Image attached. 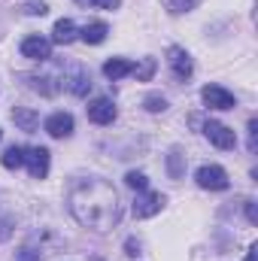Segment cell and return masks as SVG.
<instances>
[{
	"label": "cell",
	"mask_w": 258,
	"mask_h": 261,
	"mask_svg": "<svg viewBox=\"0 0 258 261\" xmlns=\"http://www.w3.org/2000/svg\"><path fill=\"white\" fill-rule=\"evenodd\" d=\"M67 206L73 213V219L82 228L91 231H110L119 225L122 219V200L119 192L113 189V182L100 179V176H82L70 186L67 192Z\"/></svg>",
	"instance_id": "1"
},
{
	"label": "cell",
	"mask_w": 258,
	"mask_h": 261,
	"mask_svg": "<svg viewBox=\"0 0 258 261\" xmlns=\"http://www.w3.org/2000/svg\"><path fill=\"white\" fill-rule=\"evenodd\" d=\"M24 164H28V173L34 179H46L49 167H52V155L46 146H31V149H24Z\"/></svg>",
	"instance_id": "2"
},
{
	"label": "cell",
	"mask_w": 258,
	"mask_h": 261,
	"mask_svg": "<svg viewBox=\"0 0 258 261\" xmlns=\"http://www.w3.org/2000/svg\"><path fill=\"white\" fill-rule=\"evenodd\" d=\"M194 179H197V186L207 189V192H225V189H228V173H225V167H219V164H203V167H197Z\"/></svg>",
	"instance_id": "3"
},
{
	"label": "cell",
	"mask_w": 258,
	"mask_h": 261,
	"mask_svg": "<svg viewBox=\"0 0 258 261\" xmlns=\"http://www.w3.org/2000/svg\"><path fill=\"white\" fill-rule=\"evenodd\" d=\"M164 203H167V197L161 192H140L137 200H134V216L137 219H152L164 210Z\"/></svg>",
	"instance_id": "4"
},
{
	"label": "cell",
	"mask_w": 258,
	"mask_h": 261,
	"mask_svg": "<svg viewBox=\"0 0 258 261\" xmlns=\"http://www.w3.org/2000/svg\"><path fill=\"white\" fill-rule=\"evenodd\" d=\"M200 100H203L210 110H234V107H237V97H234L228 88H222V85H203Z\"/></svg>",
	"instance_id": "5"
},
{
	"label": "cell",
	"mask_w": 258,
	"mask_h": 261,
	"mask_svg": "<svg viewBox=\"0 0 258 261\" xmlns=\"http://www.w3.org/2000/svg\"><path fill=\"white\" fill-rule=\"evenodd\" d=\"M167 64H170L173 76H176L179 82L192 79V73H194V61H192V55H189L186 49H179V46H170V49H167Z\"/></svg>",
	"instance_id": "6"
},
{
	"label": "cell",
	"mask_w": 258,
	"mask_h": 261,
	"mask_svg": "<svg viewBox=\"0 0 258 261\" xmlns=\"http://www.w3.org/2000/svg\"><path fill=\"white\" fill-rule=\"evenodd\" d=\"M21 55L31 58V61H49L52 58V40L40 37V34H31L21 40Z\"/></svg>",
	"instance_id": "7"
},
{
	"label": "cell",
	"mask_w": 258,
	"mask_h": 261,
	"mask_svg": "<svg viewBox=\"0 0 258 261\" xmlns=\"http://www.w3.org/2000/svg\"><path fill=\"white\" fill-rule=\"evenodd\" d=\"M203 134H207V140L216 146V149H234L237 146V134L228 128V125H222V122H207L203 125Z\"/></svg>",
	"instance_id": "8"
},
{
	"label": "cell",
	"mask_w": 258,
	"mask_h": 261,
	"mask_svg": "<svg viewBox=\"0 0 258 261\" xmlns=\"http://www.w3.org/2000/svg\"><path fill=\"white\" fill-rule=\"evenodd\" d=\"M88 119L94 125H113L116 122V103L110 97H94L88 103Z\"/></svg>",
	"instance_id": "9"
},
{
	"label": "cell",
	"mask_w": 258,
	"mask_h": 261,
	"mask_svg": "<svg viewBox=\"0 0 258 261\" xmlns=\"http://www.w3.org/2000/svg\"><path fill=\"white\" fill-rule=\"evenodd\" d=\"M43 128H46V134H49V137L64 140V137H70V134H73L76 122H73V116H70V113H52V116L43 122Z\"/></svg>",
	"instance_id": "10"
},
{
	"label": "cell",
	"mask_w": 258,
	"mask_h": 261,
	"mask_svg": "<svg viewBox=\"0 0 258 261\" xmlns=\"http://www.w3.org/2000/svg\"><path fill=\"white\" fill-rule=\"evenodd\" d=\"M64 82H67V91L76 94V97H85V94L91 91V76H88L82 67H73V73L67 76Z\"/></svg>",
	"instance_id": "11"
},
{
	"label": "cell",
	"mask_w": 258,
	"mask_h": 261,
	"mask_svg": "<svg viewBox=\"0 0 258 261\" xmlns=\"http://www.w3.org/2000/svg\"><path fill=\"white\" fill-rule=\"evenodd\" d=\"M12 122L18 125V130L34 134V130L40 128V113L37 110H28V107H15L12 110Z\"/></svg>",
	"instance_id": "12"
},
{
	"label": "cell",
	"mask_w": 258,
	"mask_h": 261,
	"mask_svg": "<svg viewBox=\"0 0 258 261\" xmlns=\"http://www.w3.org/2000/svg\"><path fill=\"white\" fill-rule=\"evenodd\" d=\"M76 37H79V31H76V24H73L70 18H58V21H55V28H52V43L67 46V43H73Z\"/></svg>",
	"instance_id": "13"
},
{
	"label": "cell",
	"mask_w": 258,
	"mask_h": 261,
	"mask_svg": "<svg viewBox=\"0 0 258 261\" xmlns=\"http://www.w3.org/2000/svg\"><path fill=\"white\" fill-rule=\"evenodd\" d=\"M107 34H110L107 21H88V24L79 31L82 43H88V46H97V43H104V40H107Z\"/></svg>",
	"instance_id": "14"
},
{
	"label": "cell",
	"mask_w": 258,
	"mask_h": 261,
	"mask_svg": "<svg viewBox=\"0 0 258 261\" xmlns=\"http://www.w3.org/2000/svg\"><path fill=\"white\" fill-rule=\"evenodd\" d=\"M131 67H134V64H131L128 58H110V61L104 64V76L116 82V79H122V76H128V73H131Z\"/></svg>",
	"instance_id": "15"
},
{
	"label": "cell",
	"mask_w": 258,
	"mask_h": 261,
	"mask_svg": "<svg viewBox=\"0 0 258 261\" xmlns=\"http://www.w3.org/2000/svg\"><path fill=\"white\" fill-rule=\"evenodd\" d=\"M0 164H3L6 170H18V167H24V146H9V149L3 152Z\"/></svg>",
	"instance_id": "16"
},
{
	"label": "cell",
	"mask_w": 258,
	"mask_h": 261,
	"mask_svg": "<svg viewBox=\"0 0 258 261\" xmlns=\"http://www.w3.org/2000/svg\"><path fill=\"white\" fill-rule=\"evenodd\" d=\"M155 70H158V61H155V58H143L140 64L131 67V73L137 76V82H149V79L155 76Z\"/></svg>",
	"instance_id": "17"
},
{
	"label": "cell",
	"mask_w": 258,
	"mask_h": 261,
	"mask_svg": "<svg viewBox=\"0 0 258 261\" xmlns=\"http://www.w3.org/2000/svg\"><path fill=\"white\" fill-rule=\"evenodd\" d=\"M125 186L134 189V192H146V189H149V179H146V173H140V170H128Z\"/></svg>",
	"instance_id": "18"
},
{
	"label": "cell",
	"mask_w": 258,
	"mask_h": 261,
	"mask_svg": "<svg viewBox=\"0 0 258 261\" xmlns=\"http://www.w3.org/2000/svg\"><path fill=\"white\" fill-rule=\"evenodd\" d=\"M143 107H146L149 113H164V110H167V97H164V94H146V97H143Z\"/></svg>",
	"instance_id": "19"
},
{
	"label": "cell",
	"mask_w": 258,
	"mask_h": 261,
	"mask_svg": "<svg viewBox=\"0 0 258 261\" xmlns=\"http://www.w3.org/2000/svg\"><path fill=\"white\" fill-rule=\"evenodd\" d=\"M167 170H170V176H173V179H179V176H183V170H186V167H183V152H179V149H173V152L167 155Z\"/></svg>",
	"instance_id": "20"
},
{
	"label": "cell",
	"mask_w": 258,
	"mask_h": 261,
	"mask_svg": "<svg viewBox=\"0 0 258 261\" xmlns=\"http://www.w3.org/2000/svg\"><path fill=\"white\" fill-rule=\"evenodd\" d=\"M15 258H18V261H46V255H43V249H34V246H21V249L15 252Z\"/></svg>",
	"instance_id": "21"
},
{
	"label": "cell",
	"mask_w": 258,
	"mask_h": 261,
	"mask_svg": "<svg viewBox=\"0 0 258 261\" xmlns=\"http://www.w3.org/2000/svg\"><path fill=\"white\" fill-rule=\"evenodd\" d=\"M164 3H167L170 12H189V9H194L200 0H164Z\"/></svg>",
	"instance_id": "22"
},
{
	"label": "cell",
	"mask_w": 258,
	"mask_h": 261,
	"mask_svg": "<svg viewBox=\"0 0 258 261\" xmlns=\"http://www.w3.org/2000/svg\"><path fill=\"white\" fill-rule=\"evenodd\" d=\"M24 12H28V15H46L49 6H46V0H28V3H24Z\"/></svg>",
	"instance_id": "23"
},
{
	"label": "cell",
	"mask_w": 258,
	"mask_h": 261,
	"mask_svg": "<svg viewBox=\"0 0 258 261\" xmlns=\"http://www.w3.org/2000/svg\"><path fill=\"white\" fill-rule=\"evenodd\" d=\"M255 130H258V122H255V119H252V122H249V152H252V155H255V152H258V140H255Z\"/></svg>",
	"instance_id": "24"
},
{
	"label": "cell",
	"mask_w": 258,
	"mask_h": 261,
	"mask_svg": "<svg viewBox=\"0 0 258 261\" xmlns=\"http://www.w3.org/2000/svg\"><path fill=\"white\" fill-rule=\"evenodd\" d=\"M9 237H12V222L0 219V240H9Z\"/></svg>",
	"instance_id": "25"
},
{
	"label": "cell",
	"mask_w": 258,
	"mask_h": 261,
	"mask_svg": "<svg viewBox=\"0 0 258 261\" xmlns=\"http://www.w3.org/2000/svg\"><path fill=\"white\" fill-rule=\"evenodd\" d=\"M119 3L122 0H91V6H97V9H119Z\"/></svg>",
	"instance_id": "26"
},
{
	"label": "cell",
	"mask_w": 258,
	"mask_h": 261,
	"mask_svg": "<svg viewBox=\"0 0 258 261\" xmlns=\"http://www.w3.org/2000/svg\"><path fill=\"white\" fill-rule=\"evenodd\" d=\"M246 216H249V222L258 225V210H255V200H246Z\"/></svg>",
	"instance_id": "27"
},
{
	"label": "cell",
	"mask_w": 258,
	"mask_h": 261,
	"mask_svg": "<svg viewBox=\"0 0 258 261\" xmlns=\"http://www.w3.org/2000/svg\"><path fill=\"white\" fill-rule=\"evenodd\" d=\"M125 249H128V255H140V243H137L134 237H131L128 243H125Z\"/></svg>",
	"instance_id": "28"
},
{
	"label": "cell",
	"mask_w": 258,
	"mask_h": 261,
	"mask_svg": "<svg viewBox=\"0 0 258 261\" xmlns=\"http://www.w3.org/2000/svg\"><path fill=\"white\" fill-rule=\"evenodd\" d=\"M243 261H255V246H249V252H246V258Z\"/></svg>",
	"instance_id": "29"
},
{
	"label": "cell",
	"mask_w": 258,
	"mask_h": 261,
	"mask_svg": "<svg viewBox=\"0 0 258 261\" xmlns=\"http://www.w3.org/2000/svg\"><path fill=\"white\" fill-rule=\"evenodd\" d=\"M0 137H3V130H0Z\"/></svg>",
	"instance_id": "30"
},
{
	"label": "cell",
	"mask_w": 258,
	"mask_h": 261,
	"mask_svg": "<svg viewBox=\"0 0 258 261\" xmlns=\"http://www.w3.org/2000/svg\"><path fill=\"white\" fill-rule=\"evenodd\" d=\"M94 261H100V258H94Z\"/></svg>",
	"instance_id": "31"
}]
</instances>
